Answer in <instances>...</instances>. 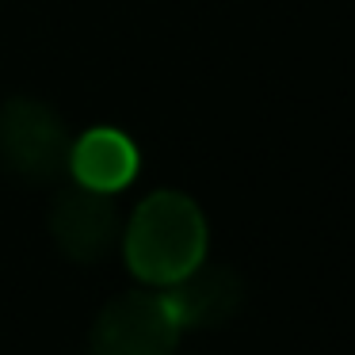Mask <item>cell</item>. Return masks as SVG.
I'll return each instance as SVG.
<instances>
[{
    "label": "cell",
    "mask_w": 355,
    "mask_h": 355,
    "mask_svg": "<svg viewBox=\"0 0 355 355\" xmlns=\"http://www.w3.org/2000/svg\"><path fill=\"white\" fill-rule=\"evenodd\" d=\"M130 271L141 283L168 286L195 271L207 256L202 210L180 191H157L134 210L123 237Z\"/></svg>",
    "instance_id": "obj_1"
},
{
    "label": "cell",
    "mask_w": 355,
    "mask_h": 355,
    "mask_svg": "<svg viewBox=\"0 0 355 355\" xmlns=\"http://www.w3.org/2000/svg\"><path fill=\"white\" fill-rule=\"evenodd\" d=\"M65 123L39 100H12L0 107V164L24 184H50L69 168Z\"/></svg>",
    "instance_id": "obj_2"
},
{
    "label": "cell",
    "mask_w": 355,
    "mask_h": 355,
    "mask_svg": "<svg viewBox=\"0 0 355 355\" xmlns=\"http://www.w3.org/2000/svg\"><path fill=\"white\" fill-rule=\"evenodd\" d=\"M180 332L184 329L172 317L164 294L134 291L100 309L88 355H172Z\"/></svg>",
    "instance_id": "obj_3"
},
{
    "label": "cell",
    "mask_w": 355,
    "mask_h": 355,
    "mask_svg": "<svg viewBox=\"0 0 355 355\" xmlns=\"http://www.w3.org/2000/svg\"><path fill=\"white\" fill-rule=\"evenodd\" d=\"M50 233L58 248L77 263H96L119 241V210L107 191L96 187H65L50 210Z\"/></svg>",
    "instance_id": "obj_4"
},
{
    "label": "cell",
    "mask_w": 355,
    "mask_h": 355,
    "mask_svg": "<svg viewBox=\"0 0 355 355\" xmlns=\"http://www.w3.org/2000/svg\"><path fill=\"white\" fill-rule=\"evenodd\" d=\"M241 279L230 268H195L184 279L164 286V302H168L172 317L180 329H207V324H222L225 317L237 313L241 306Z\"/></svg>",
    "instance_id": "obj_5"
},
{
    "label": "cell",
    "mask_w": 355,
    "mask_h": 355,
    "mask_svg": "<svg viewBox=\"0 0 355 355\" xmlns=\"http://www.w3.org/2000/svg\"><path fill=\"white\" fill-rule=\"evenodd\" d=\"M69 168L77 176V184L111 195L134 180V172H138V149H134V141L126 134L100 126V130H88L73 146Z\"/></svg>",
    "instance_id": "obj_6"
}]
</instances>
